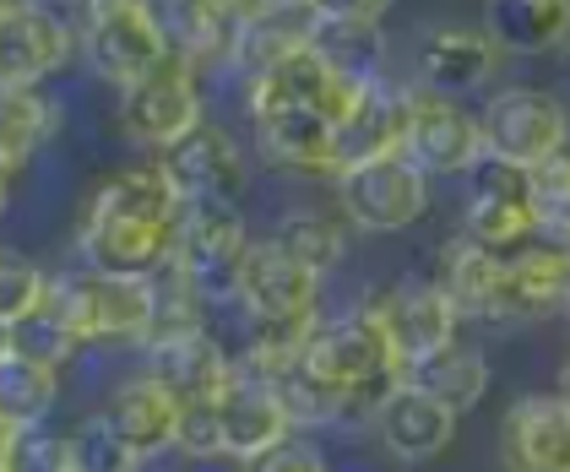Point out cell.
Wrapping results in <instances>:
<instances>
[{
  "label": "cell",
  "mask_w": 570,
  "mask_h": 472,
  "mask_svg": "<svg viewBox=\"0 0 570 472\" xmlns=\"http://www.w3.org/2000/svg\"><path fill=\"white\" fill-rule=\"evenodd\" d=\"M0 468L6 472H77V462H71V434H55L45 424L6 430V440H0Z\"/></svg>",
  "instance_id": "cell-33"
},
{
  "label": "cell",
  "mask_w": 570,
  "mask_h": 472,
  "mask_svg": "<svg viewBox=\"0 0 570 472\" xmlns=\"http://www.w3.org/2000/svg\"><path fill=\"white\" fill-rule=\"evenodd\" d=\"M468 190L489 196V201H522V207H532V179H527V169L494 158V153H483L479 164L468 169Z\"/></svg>",
  "instance_id": "cell-39"
},
{
  "label": "cell",
  "mask_w": 570,
  "mask_h": 472,
  "mask_svg": "<svg viewBox=\"0 0 570 472\" xmlns=\"http://www.w3.org/2000/svg\"><path fill=\"white\" fill-rule=\"evenodd\" d=\"M71 55V28L39 0H0V92H28Z\"/></svg>",
  "instance_id": "cell-11"
},
{
  "label": "cell",
  "mask_w": 570,
  "mask_h": 472,
  "mask_svg": "<svg viewBox=\"0 0 570 472\" xmlns=\"http://www.w3.org/2000/svg\"><path fill=\"white\" fill-rule=\"evenodd\" d=\"M239 309H245V321L321 315V272L294 260L277 239H250L245 266H239Z\"/></svg>",
  "instance_id": "cell-10"
},
{
  "label": "cell",
  "mask_w": 570,
  "mask_h": 472,
  "mask_svg": "<svg viewBox=\"0 0 570 472\" xmlns=\"http://www.w3.org/2000/svg\"><path fill=\"white\" fill-rule=\"evenodd\" d=\"M315 33H321V17H315L309 6H256V11L245 17L239 39H234L228 71H239V77L250 82V77H262L266 66L288 60L294 49H309Z\"/></svg>",
  "instance_id": "cell-23"
},
{
  "label": "cell",
  "mask_w": 570,
  "mask_h": 472,
  "mask_svg": "<svg viewBox=\"0 0 570 472\" xmlns=\"http://www.w3.org/2000/svg\"><path fill=\"white\" fill-rule=\"evenodd\" d=\"M435 283L445 288V299L456 304L462 321H494L500 309V283H505V256L473 245L468 234L445 239L435 260Z\"/></svg>",
  "instance_id": "cell-24"
},
{
  "label": "cell",
  "mask_w": 570,
  "mask_h": 472,
  "mask_svg": "<svg viewBox=\"0 0 570 472\" xmlns=\"http://www.w3.org/2000/svg\"><path fill=\"white\" fill-rule=\"evenodd\" d=\"M256 153L288 174H337V126L315 109H288L256 120Z\"/></svg>",
  "instance_id": "cell-22"
},
{
  "label": "cell",
  "mask_w": 570,
  "mask_h": 472,
  "mask_svg": "<svg viewBox=\"0 0 570 472\" xmlns=\"http://www.w3.org/2000/svg\"><path fill=\"white\" fill-rule=\"evenodd\" d=\"M315 49H321L343 77H353V82H375V77H386V39H381V28H358V22H321Z\"/></svg>",
  "instance_id": "cell-32"
},
{
  "label": "cell",
  "mask_w": 570,
  "mask_h": 472,
  "mask_svg": "<svg viewBox=\"0 0 570 472\" xmlns=\"http://www.w3.org/2000/svg\"><path fill=\"white\" fill-rule=\"evenodd\" d=\"M375 440L386 445V456L419 468V462H435L440 451L456 440V413L440 407L435 396H424L419 386L396 381L381 407H375Z\"/></svg>",
  "instance_id": "cell-19"
},
{
  "label": "cell",
  "mask_w": 570,
  "mask_h": 472,
  "mask_svg": "<svg viewBox=\"0 0 570 472\" xmlns=\"http://www.w3.org/2000/svg\"><path fill=\"white\" fill-rule=\"evenodd\" d=\"M82 55L104 82L131 87L175 49L153 0H82Z\"/></svg>",
  "instance_id": "cell-2"
},
{
  "label": "cell",
  "mask_w": 570,
  "mask_h": 472,
  "mask_svg": "<svg viewBox=\"0 0 570 472\" xmlns=\"http://www.w3.org/2000/svg\"><path fill=\"white\" fill-rule=\"evenodd\" d=\"M0 472H6V468H0Z\"/></svg>",
  "instance_id": "cell-50"
},
{
  "label": "cell",
  "mask_w": 570,
  "mask_h": 472,
  "mask_svg": "<svg viewBox=\"0 0 570 472\" xmlns=\"http://www.w3.org/2000/svg\"><path fill=\"white\" fill-rule=\"evenodd\" d=\"M218 419H223V456L228 462H250V456H262L266 445L294 434V419H288L277 386L266 375H256V370H245V364H234L228 386L218 391Z\"/></svg>",
  "instance_id": "cell-16"
},
{
  "label": "cell",
  "mask_w": 570,
  "mask_h": 472,
  "mask_svg": "<svg viewBox=\"0 0 570 472\" xmlns=\"http://www.w3.org/2000/svg\"><path fill=\"white\" fill-rule=\"evenodd\" d=\"M566 315H570V304H566Z\"/></svg>",
  "instance_id": "cell-48"
},
{
  "label": "cell",
  "mask_w": 570,
  "mask_h": 472,
  "mask_svg": "<svg viewBox=\"0 0 570 472\" xmlns=\"http://www.w3.org/2000/svg\"><path fill=\"white\" fill-rule=\"evenodd\" d=\"M364 82H353L343 77L315 43L309 49H294L288 60H277V66H266L262 77H250L245 82V109H250V120H266V115H288V109H315V115H326L332 126H337V115L353 104V92Z\"/></svg>",
  "instance_id": "cell-7"
},
{
  "label": "cell",
  "mask_w": 570,
  "mask_h": 472,
  "mask_svg": "<svg viewBox=\"0 0 570 472\" xmlns=\"http://www.w3.org/2000/svg\"><path fill=\"white\" fill-rule=\"evenodd\" d=\"M55 126H60V115H55V104H49L39 87H28V92H0V153L11 158V169H22L49 136H55Z\"/></svg>",
  "instance_id": "cell-30"
},
{
  "label": "cell",
  "mask_w": 570,
  "mask_h": 472,
  "mask_svg": "<svg viewBox=\"0 0 570 472\" xmlns=\"http://www.w3.org/2000/svg\"><path fill=\"white\" fill-rule=\"evenodd\" d=\"M6 353H11V326L0 321V358H6Z\"/></svg>",
  "instance_id": "cell-45"
},
{
  "label": "cell",
  "mask_w": 570,
  "mask_h": 472,
  "mask_svg": "<svg viewBox=\"0 0 570 472\" xmlns=\"http://www.w3.org/2000/svg\"><path fill=\"white\" fill-rule=\"evenodd\" d=\"M250 250L239 201H185L175 217V266L207 304H239V266Z\"/></svg>",
  "instance_id": "cell-1"
},
{
  "label": "cell",
  "mask_w": 570,
  "mask_h": 472,
  "mask_svg": "<svg viewBox=\"0 0 570 472\" xmlns=\"http://www.w3.org/2000/svg\"><path fill=\"white\" fill-rule=\"evenodd\" d=\"M147 375L175 391L179 402H213L234 375V358L223 353L213 332H185V337L147 347Z\"/></svg>",
  "instance_id": "cell-21"
},
{
  "label": "cell",
  "mask_w": 570,
  "mask_h": 472,
  "mask_svg": "<svg viewBox=\"0 0 570 472\" xmlns=\"http://www.w3.org/2000/svg\"><path fill=\"white\" fill-rule=\"evenodd\" d=\"M120 126L136 147H175L179 136H190L202 120V77L169 55L158 71H147L141 82L120 87Z\"/></svg>",
  "instance_id": "cell-6"
},
{
  "label": "cell",
  "mask_w": 570,
  "mask_h": 472,
  "mask_svg": "<svg viewBox=\"0 0 570 472\" xmlns=\"http://www.w3.org/2000/svg\"><path fill=\"white\" fill-rule=\"evenodd\" d=\"M527 179H532V207H538V223H543V228L570 217V147L549 153L543 164H532Z\"/></svg>",
  "instance_id": "cell-38"
},
{
  "label": "cell",
  "mask_w": 570,
  "mask_h": 472,
  "mask_svg": "<svg viewBox=\"0 0 570 472\" xmlns=\"http://www.w3.org/2000/svg\"><path fill=\"white\" fill-rule=\"evenodd\" d=\"M364 304H370L375 321L386 326L402 370H407L413 358L435 353V347L456 343V326H462V315H456V304L445 299V288H440L435 277H419V272H402L386 294H370Z\"/></svg>",
  "instance_id": "cell-9"
},
{
  "label": "cell",
  "mask_w": 570,
  "mask_h": 472,
  "mask_svg": "<svg viewBox=\"0 0 570 472\" xmlns=\"http://www.w3.org/2000/svg\"><path fill=\"white\" fill-rule=\"evenodd\" d=\"M299 358L348 391H392L402 381V358H396L392 337H386V326L375 321L370 304L337 315V321H321Z\"/></svg>",
  "instance_id": "cell-5"
},
{
  "label": "cell",
  "mask_w": 570,
  "mask_h": 472,
  "mask_svg": "<svg viewBox=\"0 0 570 472\" xmlns=\"http://www.w3.org/2000/svg\"><path fill=\"white\" fill-rule=\"evenodd\" d=\"M332 190H337V213L348 217L358 234H407L419 217L430 213V174L419 169L407 153L337 169Z\"/></svg>",
  "instance_id": "cell-3"
},
{
  "label": "cell",
  "mask_w": 570,
  "mask_h": 472,
  "mask_svg": "<svg viewBox=\"0 0 570 472\" xmlns=\"http://www.w3.org/2000/svg\"><path fill=\"white\" fill-rule=\"evenodd\" d=\"M39 6H45V0H39Z\"/></svg>",
  "instance_id": "cell-49"
},
{
  "label": "cell",
  "mask_w": 570,
  "mask_h": 472,
  "mask_svg": "<svg viewBox=\"0 0 570 472\" xmlns=\"http://www.w3.org/2000/svg\"><path fill=\"white\" fill-rule=\"evenodd\" d=\"M407 120H413V87L375 77L353 92V104L337 115V169L375 164L407 147Z\"/></svg>",
  "instance_id": "cell-14"
},
{
  "label": "cell",
  "mask_w": 570,
  "mask_h": 472,
  "mask_svg": "<svg viewBox=\"0 0 570 472\" xmlns=\"http://www.w3.org/2000/svg\"><path fill=\"white\" fill-rule=\"evenodd\" d=\"M179 462H185L179 451H158V456H136V468H131V472H185Z\"/></svg>",
  "instance_id": "cell-43"
},
{
  "label": "cell",
  "mask_w": 570,
  "mask_h": 472,
  "mask_svg": "<svg viewBox=\"0 0 570 472\" xmlns=\"http://www.w3.org/2000/svg\"><path fill=\"white\" fill-rule=\"evenodd\" d=\"M71 462H77V472H131L136 468L131 445L109 430L104 413H92V419L77 424V434H71Z\"/></svg>",
  "instance_id": "cell-36"
},
{
  "label": "cell",
  "mask_w": 570,
  "mask_h": 472,
  "mask_svg": "<svg viewBox=\"0 0 570 472\" xmlns=\"http://www.w3.org/2000/svg\"><path fill=\"white\" fill-rule=\"evenodd\" d=\"M570 304V250L549 234L527 239L517 256H505V283H500V309L494 321H543Z\"/></svg>",
  "instance_id": "cell-18"
},
{
  "label": "cell",
  "mask_w": 570,
  "mask_h": 472,
  "mask_svg": "<svg viewBox=\"0 0 570 472\" xmlns=\"http://www.w3.org/2000/svg\"><path fill=\"white\" fill-rule=\"evenodd\" d=\"M11 158H6V153H0V213H6V185H11Z\"/></svg>",
  "instance_id": "cell-44"
},
{
  "label": "cell",
  "mask_w": 570,
  "mask_h": 472,
  "mask_svg": "<svg viewBox=\"0 0 570 472\" xmlns=\"http://www.w3.org/2000/svg\"><path fill=\"white\" fill-rule=\"evenodd\" d=\"M283 250L294 260H305L309 272H337L343 256H348V234H343V223L326 213H288L277 217V234H272Z\"/></svg>",
  "instance_id": "cell-31"
},
{
  "label": "cell",
  "mask_w": 570,
  "mask_h": 472,
  "mask_svg": "<svg viewBox=\"0 0 570 472\" xmlns=\"http://www.w3.org/2000/svg\"><path fill=\"white\" fill-rule=\"evenodd\" d=\"M175 451L185 456V462H218V456H223L218 396H213V402H185V407H179Z\"/></svg>",
  "instance_id": "cell-37"
},
{
  "label": "cell",
  "mask_w": 570,
  "mask_h": 472,
  "mask_svg": "<svg viewBox=\"0 0 570 472\" xmlns=\"http://www.w3.org/2000/svg\"><path fill=\"white\" fill-rule=\"evenodd\" d=\"M392 6L396 0H309L321 22H358V28H381Z\"/></svg>",
  "instance_id": "cell-42"
},
{
  "label": "cell",
  "mask_w": 570,
  "mask_h": 472,
  "mask_svg": "<svg viewBox=\"0 0 570 472\" xmlns=\"http://www.w3.org/2000/svg\"><path fill=\"white\" fill-rule=\"evenodd\" d=\"M479 130H483V153L532 169L549 153L570 147V109L549 87H500V92L483 98Z\"/></svg>",
  "instance_id": "cell-4"
},
{
  "label": "cell",
  "mask_w": 570,
  "mask_h": 472,
  "mask_svg": "<svg viewBox=\"0 0 570 472\" xmlns=\"http://www.w3.org/2000/svg\"><path fill=\"white\" fill-rule=\"evenodd\" d=\"M179 407H185V402H179L175 391L158 386V381L141 370V375H131V381H120V386L109 391L104 419H109V430L131 445V456H158V451H175Z\"/></svg>",
  "instance_id": "cell-20"
},
{
  "label": "cell",
  "mask_w": 570,
  "mask_h": 472,
  "mask_svg": "<svg viewBox=\"0 0 570 472\" xmlns=\"http://www.w3.org/2000/svg\"><path fill=\"white\" fill-rule=\"evenodd\" d=\"M402 153L430 179H468V169L483 158L479 109H462V98H445L430 87H413V120Z\"/></svg>",
  "instance_id": "cell-8"
},
{
  "label": "cell",
  "mask_w": 570,
  "mask_h": 472,
  "mask_svg": "<svg viewBox=\"0 0 570 472\" xmlns=\"http://www.w3.org/2000/svg\"><path fill=\"white\" fill-rule=\"evenodd\" d=\"M256 6H309V0H256Z\"/></svg>",
  "instance_id": "cell-47"
},
{
  "label": "cell",
  "mask_w": 570,
  "mask_h": 472,
  "mask_svg": "<svg viewBox=\"0 0 570 472\" xmlns=\"http://www.w3.org/2000/svg\"><path fill=\"white\" fill-rule=\"evenodd\" d=\"M538 207H522V201H489V196H468L462 207V234L494 250V256H517L527 239H538Z\"/></svg>",
  "instance_id": "cell-29"
},
{
  "label": "cell",
  "mask_w": 570,
  "mask_h": 472,
  "mask_svg": "<svg viewBox=\"0 0 570 472\" xmlns=\"http://www.w3.org/2000/svg\"><path fill=\"white\" fill-rule=\"evenodd\" d=\"M500 43L489 39V28H468V22H435L419 33L413 66H419V87L445 92V98H468L489 87V77L500 71Z\"/></svg>",
  "instance_id": "cell-15"
},
{
  "label": "cell",
  "mask_w": 570,
  "mask_h": 472,
  "mask_svg": "<svg viewBox=\"0 0 570 472\" xmlns=\"http://www.w3.org/2000/svg\"><path fill=\"white\" fill-rule=\"evenodd\" d=\"M45 294H49V277L39 260L17 256V250H0V321L17 326L22 315L45 309Z\"/></svg>",
  "instance_id": "cell-35"
},
{
  "label": "cell",
  "mask_w": 570,
  "mask_h": 472,
  "mask_svg": "<svg viewBox=\"0 0 570 472\" xmlns=\"http://www.w3.org/2000/svg\"><path fill=\"white\" fill-rule=\"evenodd\" d=\"M77 245L92 272L109 277H158L175 256V228L169 223H147V217H120L82 207L77 223Z\"/></svg>",
  "instance_id": "cell-12"
},
{
  "label": "cell",
  "mask_w": 570,
  "mask_h": 472,
  "mask_svg": "<svg viewBox=\"0 0 570 472\" xmlns=\"http://www.w3.org/2000/svg\"><path fill=\"white\" fill-rule=\"evenodd\" d=\"M402 381L419 386L424 396H435L440 407H451V413H473L483 402V391H489V358H483L473 343L456 337V343L413 358V364L402 370Z\"/></svg>",
  "instance_id": "cell-26"
},
{
  "label": "cell",
  "mask_w": 570,
  "mask_h": 472,
  "mask_svg": "<svg viewBox=\"0 0 570 472\" xmlns=\"http://www.w3.org/2000/svg\"><path fill=\"white\" fill-rule=\"evenodd\" d=\"M505 472H570V402L560 391L522 396L500 424Z\"/></svg>",
  "instance_id": "cell-17"
},
{
  "label": "cell",
  "mask_w": 570,
  "mask_h": 472,
  "mask_svg": "<svg viewBox=\"0 0 570 472\" xmlns=\"http://www.w3.org/2000/svg\"><path fill=\"white\" fill-rule=\"evenodd\" d=\"M239 472H332L326 468V456L299 440V434H288V440H277V445H266L262 456H250V462H239Z\"/></svg>",
  "instance_id": "cell-40"
},
{
  "label": "cell",
  "mask_w": 570,
  "mask_h": 472,
  "mask_svg": "<svg viewBox=\"0 0 570 472\" xmlns=\"http://www.w3.org/2000/svg\"><path fill=\"white\" fill-rule=\"evenodd\" d=\"M228 0H158V17H164V33H169V49H185V39L213 17V11H223Z\"/></svg>",
  "instance_id": "cell-41"
},
{
  "label": "cell",
  "mask_w": 570,
  "mask_h": 472,
  "mask_svg": "<svg viewBox=\"0 0 570 472\" xmlns=\"http://www.w3.org/2000/svg\"><path fill=\"white\" fill-rule=\"evenodd\" d=\"M560 396L570 402V358H566V370H560Z\"/></svg>",
  "instance_id": "cell-46"
},
{
  "label": "cell",
  "mask_w": 570,
  "mask_h": 472,
  "mask_svg": "<svg viewBox=\"0 0 570 472\" xmlns=\"http://www.w3.org/2000/svg\"><path fill=\"white\" fill-rule=\"evenodd\" d=\"M158 164L179 190V201H239L250 185V164L223 126H196L175 147H164Z\"/></svg>",
  "instance_id": "cell-13"
},
{
  "label": "cell",
  "mask_w": 570,
  "mask_h": 472,
  "mask_svg": "<svg viewBox=\"0 0 570 472\" xmlns=\"http://www.w3.org/2000/svg\"><path fill=\"white\" fill-rule=\"evenodd\" d=\"M483 28L505 55H554L570 43V0H483Z\"/></svg>",
  "instance_id": "cell-25"
},
{
  "label": "cell",
  "mask_w": 570,
  "mask_h": 472,
  "mask_svg": "<svg viewBox=\"0 0 570 472\" xmlns=\"http://www.w3.org/2000/svg\"><path fill=\"white\" fill-rule=\"evenodd\" d=\"M11 353H22V358H33V364H45V370H66L82 343L49 315V309H33V315H22L17 326H11Z\"/></svg>",
  "instance_id": "cell-34"
},
{
  "label": "cell",
  "mask_w": 570,
  "mask_h": 472,
  "mask_svg": "<svg viewBox=\"0 0 570 472\" xmlns=\"http://www.w3.org/2000/svg\"><path fill=\"white\" fill-rule=\"evenodd\" d=\"M60 396V370H45L22 353L0 358V430H33L45 424Z\"/></svg>",
  "instance_id": "cell-27"
},
{
  "label": "cell",
  "mask_w": 570,
  "mask_h": 472,
  "mask_svg": "<svg viewBox=\"0 0 570 472\" xmlns=\"http://www.w3.org/2000/svg\"><path fill=\"white\" fill-rule=\"evenodd\" d=\"M153 332V277L98 272V343H147Z\"/></svg>",
  "instance_id": "cell-28"
}]
</instances>
